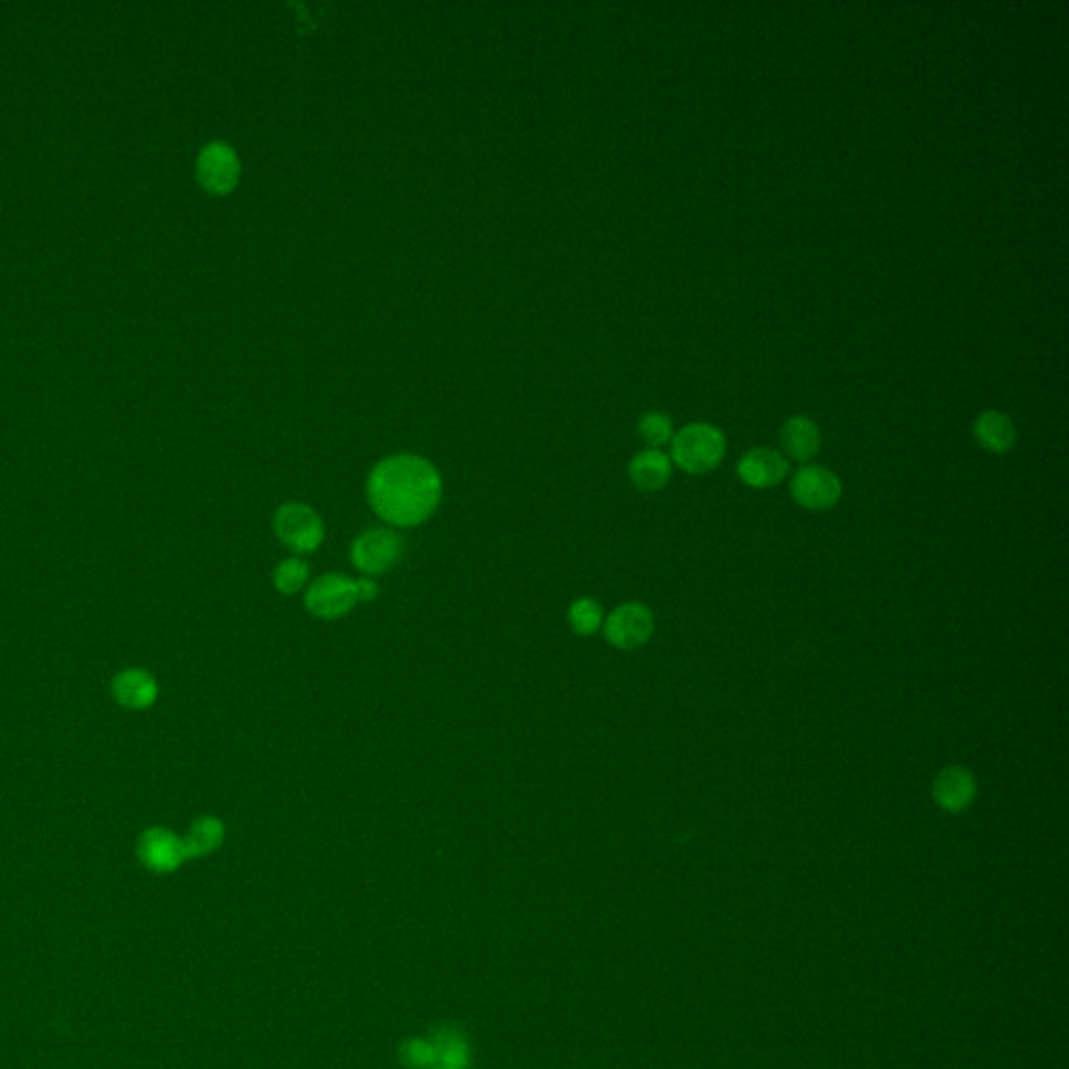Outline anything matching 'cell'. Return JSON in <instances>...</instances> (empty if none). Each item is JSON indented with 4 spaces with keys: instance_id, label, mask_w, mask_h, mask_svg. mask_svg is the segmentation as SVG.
I'll return each mask as SVG.
<instances>
[{
    "instance_id": "cell-1",
    "label": "cell",
    "mask_w": 1069,
    "mask_h": 1069,
    "mask_svg": "<svg viewBox=\"0 0 1069 1069\" xmlns=\"http://www.w3.org/2000/svg\"><path fill=\"white\" fill-rule=\"evenodd\" d=\"M370 508L391 526H418L428 521L444 494L439 470L428 460L399 453L381 460L368 476Z\"/></svg>"
},
{
    "instance_id": "cell-2",
    "label": "cell",
    "mask_w": 1069,
    "mask_h": 1069,
    "mask_svg": "<svg viewBox=\"0 0 1069 1069\" xmlns=\"http://www.w3.org/2000/svg\"><path fill=\"white\" fill-rule=\"evenodd\" d=\"M725 453L728 442L723 431L708 422L683 426L671 442V462L694 476L719 469Z\"/></svg>"
},
{
    "instance_id": "cell-3",
    "label": "cell",
    "mask_w": 1069,
    "mask_h": 1069,
    "mask_svg": "<svg viewBox=\"0 0 1069 1069\" xmlns=\"http://www.w3.org/2000/svg\"><path fill=\"white\" fill-rule=\"evenodd\" d=\"M274 533L285 548L295 554H312L322 546L326 529L308 504L288 501L274 514Z\"/></svg>"
},
{
    "instance_id": "cell-4",
    "label": "cell",
    "mask_w": 1069,
    "mask_h": 1069,
    "mask_svg": "<svg viewBox=\"0 0 1069 1069\" xmlns=\"http://www.w3.org/2000/svg\"><path fill=\"white\" fill-rule=\"evenodd\" d=\"M652 610L642 601H625L604 619V637L617 650L644 648L654 635Z\"/></svg>"
},
{
    "instance_id": "cell-5",
    "label": "cell",
    "mask_w": 1069,
    "mask_h": 1069,
    "mask_svg": "<svg viewBox=\"0 0 1069 1069\" xmlns=\"http://www.w3.org/2000/svg\"><path fill=\"white\" fill-rule=\"evenodd\" d=\"M401 554H403L401 537L393 529H385V526L368 529L353 539L349 549L351 564L364 576H376L391 571L393 567L401 560Z\"/></svg>"
},
{
    "instance_id": "cell-6",
    "label": "cell",
    "mask_w": 1069,
    "mask_h": 1069,
    "mask_svg": "<svg viewBox=\"0 0 1069 1069\" xmlns=\"http://www.w3.org/2000/svg\"><path fill=\"white\" fill-rule=\"evenodd\" d=\"M303 604L306 610L318 619H340L358 604L356 581L339 573L322 574L306 587Z\"/></svg>"
},
{
    "instance_id": "cell-7",
    "label": "cell",
    "mask_w": 1069,
    "mask_h": 1069,
    "mask_svg": "<svg viewBox=\"0 0 1069 1069\" xmlns=\"http://www.w3.org/2000/svg\"><path fill=\"white\" fill-rule=\"evenodd\" d=\"M840 476L825 467H803L790 483L792 499L809 512H828L842 497Z\"/></svg>"
},
{
    "instance_id": "cell-8",
    "label": "cell",
    "mask_w": 1069,
    "mask_h": 1069,
    "mask_svg": "<svg viewBox=\"0 0 1069 1069\" xmlns=\"http://www.w3.org/2000/svg\"><path fill=\"white\" fill-rule=\"evenodd\" d=\"M240 176V161L235 149L222 140H213L197 157V181L211 195H226L235 188Z\"/></svg>"
},
{
    "instance_id": "cell-9",
    "label": "cell",
    "mask_w": 1069,
    "mask_h": 1069,
    "mask_svg": "<svg viewBox=\"0 0 1069 1069\" xmlns=\"http://www.w3.org/2000/svg\"><path fill=\"white\" fill-rule=\"evenodd\" d=\"M932 798L944 812L959 815L975 803L978 780L967 767L948 765L932 783Z\"/></svg>"
},
{
    "instance_id": "cell-10",
    "label": "cell",
    "mask_w": 1069,
    "mask_h": 1069,
    "mask_svg": "<svg viewBox=\"0 0 1069 1069\" xmlns=\"http://www.w3.org/2000/svg\"><path fill=\"white\" fill-rule=\"evenodd\" d=\"M787 470L790 464L783 453L769 447H757L742 456L735 472L739 481L753 489H771L782 483Z\"/></svg>"
},
{
    "instance_id": "cell-11",
    "label": "cell",
    "mask_w": 1069,
    "mask_h": 1069,
    "mask_svg": "<svg viewBox=\"0 0 1069 1069\" xmlns=\"http://www.w3.org/2000/svg\"><path fill=\"white\" fill-rule=\"evenodd\" d=\"M671 474H673V462L660 449L639 451L629 462V478L644 494H656L664 489V485L671 481Z\"/></svg>"
},
{
    "instance_id": "cell-12",
    "label": "cell",
    "mask_w": 1069,
    "mask_h": 1069,
    "mask_svg": "<svg viewBox=\"0 0 1069 1069\" xmlns=\"http://www.w3.org/2000/svg\"><path fill=\"white\" fill-rule=\"evenodd\" d=\"M428 1043L435 1053V1068L433 1069L470 1068L469 1041L464 1039L460 1028H456L451 1023H442L431 1032Z\"/></svg>"
},
{
    "instance_id": "cell-13",
    "label": "cell",
    "mask_w": 1069,
    "mask_h": 1069,
    "mask_svg": "<svg viewBox=\"0 0 1069 1069\" xmlns=\"http://www.w3.org/2000/svg\"><path fill=\"white\" fill-rule=\"evenodd\" d=\"M785 453L796 462H809L821 449V428L807 417H792L782 428Z\"/></svg>"
},
{
    "instance_id": "cell-14",
    "label": "cell",
    "mask_w": 1069,
    "mask_h": 1069,
    "mask_svg": "<svg viewBox=\"0 0 1069 1069\" xmlns=\"http://www.w3.org/2000/svg\"><path fill=\"white\" fill-rule=\"evenodd\" d=\"M140 857L156 871H172L186 859V853L181 837L165 830H151L140 840Z\"/></svg>"
},
{
    "instance_id": "cell-15",
    "label": "cell",
    "mask_w": 1069,
    "mask_h": 1069,
    "mask_svg": "<svg viewBox=\"0 0 1069 1069\" xmlns=\"http://www.w3.org/2000/svg\"><path fill=\"white\" fill-rule=\"evenodd\" d=\"M973 435L978 444L991 453H1007L1018 437L1014 420L998 410L982 412L973 424Z\"/></svg>"
},
{
    "instance_id": "cell-16",
    "label": "cell",
    "mask_w": 1069,
    "mask_h": 1069,
    "mask_svg": "<svg viewBox=\"0 0 1069 1069\" xmlns=\"http://www.w3.org/2000/svg\"><path fill=\"white\" fill-rule=\"evenodd\" d=\"M115 698L130 708H145L156 700L157 685L151 675L142 671H126L113 683Z\"/></svg>"
},
{
    "instance_id": "cell-17",
    "label": "cell",
    "mask_w": 1069,
    "mask_h": 1069,
    "mask_svg": "<svg viewBox=\"0 0 1069 1069\" xmlns=\"http://www.w3.org/2000/svg\"><path fill=\"white\" fill-rule=\"evenodd\" d=\"M222 840H224V823L220 819H215V817L197 819L188 835L183 840L186 859L208 855L222 844Z\"/></svg>"
},
{
    "instance_id": "cell-18",
    "label": "cell",
    "mask_w": 1069,
    "mask_h": 1069,
    "mask_svg": "<svg viewBox=\"0 0 1069 1069\" xmlns=\"http://www.w3.org/2000/svg\"><path fill=\"white\" fill-rule=\"evenodd\" d=\"M310 581V564L301 558H285L272 574V583L278 594L283 596H295L301 589H306Z\"/></svg>"
},
{
    "instance_id": "cell-19",
    "label": "cell",
    "mask_w": 1069,
    "mask_h": 1069,
    "mask_svg": "<svg viewBox=\"0 0 1069 1069\" xmlns=\"http://www.w3.org/2000/svg\"><path fill=\"white\" fill-rule=\"evenodd\" d=\"M604 608L598 600L594 598H576V600L571 601L569 606V625L573 629L574 633L579 635H594L600 631L601 625H604Z\"/></svg>"
},
{
    "instance_id": "cell-20",
    "label": "cell",
    "mask_w": 1069,
    "mask_h": 1069,
    "mask_svg": "<svg viewBox=\"0 0 1069 1069\" xmlns=\"http://www.w3.org/2000/svg\"><path fill=\"white\" fill-rule=\"evenodd\" d=\"M637 431L642 439L650 445V449H658L662 445L671 444L675 433H673V422L671 418L662 412H648L639 418Z\"/></svg>"
},
{
    "instance_id": "cell-21",
    "label": "cell",
    "mask_w": 1069,
    "mask_h": 1069,
    "mask_svg": "<svg viewBox=\"0 0 1069 1069\" xmlns=\"http://www.w3.org/2000/svg\"><path fill=\"white\" fill-rule=\"evenodd\" d=\"M399 1059L406 1068L410 1069H433L435 1068V1053L428 1039H408L399 1046Z\"/></svg>"
},
{
    "instance_id": "cell-22",
    "label": "cell",
    "mask_w": 1069,
    "mask_h": 1069,
    "mask_svg": "<svg viewBox=\"0 0 1069 1069\" xmlns=\"http://www.w3.org/2000/svg\"><path fill=\"white\" fill-rule=\"evenodd\" d=\"M356 592H358V601L376 600L378 583L374 581V576H360L356 579Z\"/></svg>"
}]
</instances>
